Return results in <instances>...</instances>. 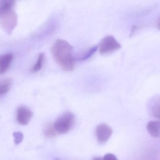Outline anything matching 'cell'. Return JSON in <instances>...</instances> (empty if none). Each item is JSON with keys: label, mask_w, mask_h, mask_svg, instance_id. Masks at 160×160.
<instances>
[{"label": "cell", "mask_w": 160, "mask_h": 160, "mask_svg": "<svg viewBox=\"0 0 160 160\" xmlns=\"http://www.w3.org/2000/svg\"><path fill=\"white\" fill-rule=\"evenodd\" d=\"M73 47L67 41L58 39L51 48L53 58L64 71H72L74 69L75 59L72 54Z\"/></svg>", "instance_id": "6da1fadb"}, {"label": "cell", "mask_w": 160, "mask_h": 160, "mask_svg": "<svg viewBox=\"0 0 160 160\" xmlns=\"http://www.w3.org/2000/svg\"><path fill=\"white\" fill-rule=\"evenodd\" d=\"M75 122L74 114L71 112H66L60 116L53 125L57 133L65 134L72 129Z\"/></svg>", "instance_id": "7a4b0ae2"}, {"label": "cell", "mask_w": 160, "mask_h": 160, "mask_svg": "<svg viewBox=\"0 0 160 160\" xmlns=\"http://www.w3.org/2000/svg\"><path fill=\"white\" fill-rule=\"evenodd\" d=\"M121 44L111 35L106 36L100 42L98 48L101 55H105L115 52L121 48Z\"/></svg>", "instance_id": "3957f363"}, {"label": "cell", "mask_w": 160, "mask_h": 160, "mask_svg": "<svg viewBox=\"0 0 160 160\" xmlns=\"http://www.w3.org/2000/svg\"><path fill=\"white\" fill-rule=\"evenodd\" d=\"M18 18L14 10L7 12L0 16V26L5 32L11 34L17 25Z\"/></svg>", "instance_id": "277c9868"}, {"label": "cell", "mask_w": 160, "mask_h": 160, "mask_svg": "<svg viewBox=\"0 0 160 160\" xmlns=\"http://www.w3.org/2000/svg\"><path fill=\"white\" fill-rule=\"evenodd\" d=\"M113 133L112 129L105 123H101L96 129V135L97 140L100 144H105L108 141Z\"/></svg>", "instance_id": "5b68a950"}, {"label": "cell", "mask_w": 160, "mask_h": 160, "mask_svg": "<svg viewBox=\"0 0 160 160\" xmlns=\"http://www.w3.org/2000/svg\"><path fill=\"white\" fill-rule=\"evenodd\" d=\"M32 115V112L29 108L26 107L21 106L18 109L17 119L20 124L27 125L31 120Z\"/></svg>", "instance_id": "8992f818"}, {"label": "cell", "mask_w": 160, "mask_h": 160, "mask_svg": "<svg viewBox=\"0 0 160 160\" xmlns=\"http://www.w3.org/2000/svg\"><path fill=\"white\" fill-rule=\"evenodd\" d=\"M13 59L12 54L5 53L0 56V75L5 73L11 66Z\"/></svg>", "instance_id": "52a82bcc"}, {"label": "cell", "mask_w": 160, "mask_h": 160, "mask_svg": "<svg viewBox=\"0 0 160 160\" xmlns=\"http://www.w3.org/2000/svg\"><path fill=\"white\" fill-rule=\"evenodd\" d=\"M160 124L159 121H152L148 122L147 128L151 137L159 138L160 135Z\"/></svg>", "instance_id": "ba28073f"}, {"label": "cell", "mask_w": 160, "mask_h": 160, "mask_svg": "<svg viewBox=\"0 0 160 160\" xmlns=\"http://www.w3.org/2000/svg\"><path fill=\"white\" fill-rule=\"evenodd\" d=\"M15 2L13 1H0V16L3 14L14 10Z\"/></svg>", "instance_id": "9c48e42d"}, {"label": "cell", "mask_w": 160, "mask_h": 160, "mask_svg": "<svg viewBox=\"0 0 160 160\" xmlns=\"http://www.w3.org/2000/svg\"><path fill=\"white\" fill-rule=\"evenodd\" d=\"M12 80L10 78H6L0 80V95L7 93L12 87Z\"/></svg>", "instance_id": "30bf717a"}, {"label": "cell", "mask_w": 160, "mask_h": 160, "mask_svg": "<svg viewBox=\"0 0 160 160\" xmlns=\"http://www.w3.org/2000/svg\"><path fill=\"white\" fill-rule=\"evenodd\" d=\"M159 98L153 99L151 102L150 111L152 115L155 118H160V104Z\"/></svg>", "instance_id": "8fae6325"}, {"label": "cell", "mask_w": 160, "mask_h": 160, "mask_svg": "<svg viewBox=\"0 0 160 160\" xmlns=\"http://www.w3.org/2000/svg\"><path fill=\"white\" fill-rule=\"evenodd\" d=\"M44 60V55L42 53H41L38 57L37 62L32 69V72H37L42 69L43 64Z\"/></svg>", "instance_id": "7c38bea8"}, {"label": "cell", "mask_w": 160, "mask_h": 160, "mask_svg": "<svg viewBox=\"0 0 160 160\" xmlns=\"http://www.w3.org/2000/svg\"><path fill=\"white\" fill-rule=\"evenodd\" d=\"M98 49V46H97L92 47L91 48L88 50L87 51L86 53H84L82 56L78 59L79 61H85L91 57L93 55L95 51Z\"/></svg>", "instance_id": "4fadbf2b"}, {"label": "cell", "mask_w": 160, "mask_h": 160, "mask_svg": "<svg viewBox=\"0 0 160 160\" xmlns=\"http://www.w3.org/2000/svg\"><path fill=\"white\" fill-rule=\"evenodd\" d=\"M44 133L48 138H53L57 135V133L53 124H49L47 125L45 130Z\"/></svg>", "instance_id": "5bb4252c"}, {"label": "cell", "mask_w": 160, "mask_h": 160, "mask_svg": "<svg viewBox=\"0 0 160 160\" xmlns=\"http://www.w3.org/2000/svg\"><path fill=\"white\" fill-rule=\"evenodd\" d=\"M92 160H118L114 154L111 153L106 154L103 157H94Z\"/></svg>", "instance_id": "9a60e30c"}, {"label": "cell", "mask_w": 160, "mask_h": 160, "mask_svg": "<svg viewBox=\"0 0 160 160\" xmlns=\"http://www.w3.org/2000/svg\"><path fill=\"white\" fill-rule=\"evenodd\" d=\"M14 138V143L16 145H18L20 144L24 138V136H23L22 133L20 132H16L13 133Z\"/></svg>", "instance_id": "2e32d148"}, {"label": "cell", "mask_w": 160, "mask_h": 160, "mask_svg": "<svg viewBox=\"0 0 160 160\" xmlns=\"http://www.w3.org/2000/svg\"></svg>", "instance_id": "e0dca14e"}]
</instances>
